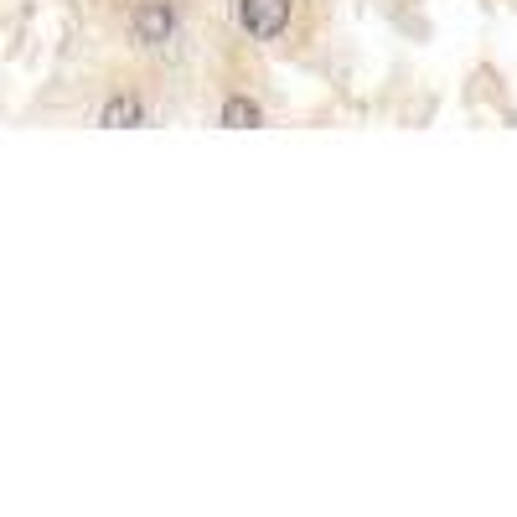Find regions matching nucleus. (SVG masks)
I'll return each instance as SVG.
<instances>
[{
    "instance_id": "f257e3e1",
    "label": "nucleus",
    "mask_w": 517,
    "mask_h": 517,
    "mask_svg": "<svg viewBox=\"0 0 517 517\" xmlns=\"http://www.w3.org/2000/svg\"><path fill=\"white\" fill-rule=\"evenodd\" d=\"M238 26L254 42H275L290 26V0H238Z\"/></svg>"
},
{
    "instance_id": "f03ea898",
    "label": "nucleus",
    "mask_w": 517,
    "mask_h": 517,
    "mask_svg": "<svg viewBox=\"0 0 517 517\" xmlns=\"http://www.w3.org/2000/svg\"><path fill=\"white\" fill-rule=\"evenodd\" d=\"M130 32L140 47H166L176 37V6L171 0H140L130 16Z\"/></svg>"
},
{
    "instance_id": "7ed1b4c3",
    "label": "nucleus",
    "mask_w": 517,
    "mask_h": 517,
    "mask_svg": "<svg viewBox=\"0 0 517 517\" xmlns=\"http://www.w3.org/2000/svg\"><path fill=\"white\" fill-rule=\"evenodd\" d=\"M99 125H104V130H135V125H145V104H140L135 94H114V99L99 109Z\"/></svg>"
},
{
    "instance_id": "20e7f679",
    "label": "nucleus",
    "mask_w": 517,
    "mask_h": 517,
    "mask_svg": "<svg viewBox=\"0 0 517 517\" xmlns=\"http://www.w3.org/2000/svg\"><path fill=\"white\" fill-rule=\"evenodd\" d=\"M218 119L228 130H254L259 119H264V109L249 99V94H233V99H223V109H218Z\"/></svg>"
}]
</instances>
